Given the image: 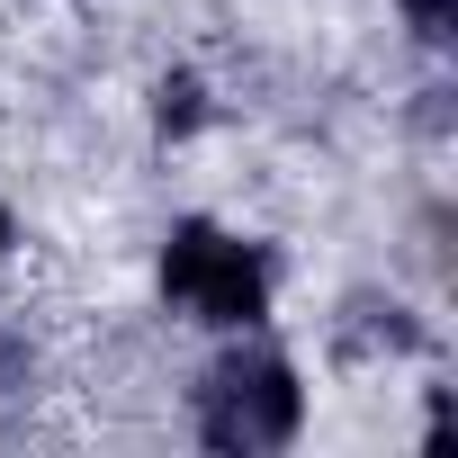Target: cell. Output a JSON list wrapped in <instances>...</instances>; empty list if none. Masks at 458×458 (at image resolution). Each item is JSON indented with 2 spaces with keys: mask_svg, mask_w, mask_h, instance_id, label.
Masks as SVG:
<instances>
[{
  "mask_svg": "<svg viewBox=\"0 0 458 458\" xmlns=\"http://www.w3.org/2000/svg\"><path fill=\"white\" fill-rule=\"evenodd\" d=\"M297 413H306L297 369L270 360V351L216 360L207 386H198V431H207V449H243V458H252V449H279V440L297 431Z\"/></svg>",
  "mask_w": 458,
  "mask_h": 458,
  "instance_id": "cell-2",
  "label": "cell"
},
{
  "mask_svg": "<svg viewBox=\"0 0 458 458\" xmlns=\"http://www.w3.org/2000/svg\"><path fill=\"white\" fill-rule=\"evenodd\" d=\"M162 297L189 306L198 324H261L270 315V261L216 225H171L162 243Z\"/></svg>",
  "mask_w": 458,
  "mask_h": 458,
  "instance_id": "cell-1",
  "label": "cell"
},
{
  "mask_svg": "<svg viewBox=\"0 0 458 458\" xmlns=\"http://www.w3.org/2000/svg\"><path fill=\"white\" fill-rule=\"evenodd\" d=\"M404 10H413V28H422V37H431V46H440V37H449V0H404Z\"/></svg>",
  "mask_w": 458,
  "mask_h": 458,
  "instance_id": "cell-3",
  "label": "cell"
},
{
  "mask_svg": "<svg viewBox=\"0 0 458 458\" xmlns=\"http://www.w3.org/2000/svg\"><path fill=\"white\" fill-rule=\"evenodd\" d=\"M0 243H10V216H0Z\"/></svg>",
  "mask_w": 458,
  "mask_h": 458,
  "instance_id": "cell-4",
  "label": "cell"
}]
</instances>
